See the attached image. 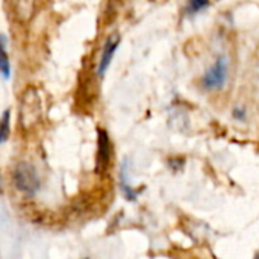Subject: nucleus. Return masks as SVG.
<instances>
[{
  "instance_id": "39448f33",
  "label": "nucleus",
  "mask_w": 259,
  "mask_h": 259,
  "mask_svg": "<svg viewBox=\"0 0 259 259\" xmlns=\"http://www.w3.org/2000/svg\"><path fill=\"white\" fill-rule=\"evenodd\" d=\"M120 41H121V39H120V35H118V33H112L111 36H108V39H106V42H105V46H103V50H102L100 62H99V65H97V74H99L100 77H103L105 73H106V70L109 68L111 62H112V58H114V55H115L118 46H120Z\"/></svg>"
},
{
  "instance_id": "0eeeda50",
  "label": "nucleus",
  "mask_w": 259,
  "mask_h": 259,
  "mask_svg": "<svg viewBox=\"0 0 259 259\" xmlns=\"http://www.w3.org/2000/svg\"><path fill=\"white\" fill-rule=\"evenodd\" d=\"M0 46H2V49H0V56H2L0 70H2L3 79L8 80L11 76V64H9V56H8V38L5 33L0 36Z\"/></svg>"
},
{
  "instance_id": "7ed1b4c3",
  "label": "nucleus",
  "mask_w": 259,
  "mask_h": 259,
  "mask_svg": "<svg viewBox=\"0 0 259 259\" xmlns=\"http://www.w3.org/2000/svg\"><path fill=\"white\" fill-rule=\"evenodd\" d=\"M228 68L229 61L225 55H220L215 62L208 68L202 77V87L208 91H220L226 87L228 82Z\"/></svg>"
},
{
  "instance_id": "6e6552de",
  "label": "nucleus",
  "mask_w": 259,
  "mask_h": 259,
  "mask_svg": "<svg viewBox=\"0 0 259 259\" xmlns=\"http://www.w3.org/2000/svg\"><path fill=\"white\" fill-rule=\"evenodd\" d=\"M208 6H209V0H188L184 12L187 15H196V14L202 12L203 9H206Z\"/></svg>"
},
{
  "instance_id": "20e7f679",
  "label": "nucleus",
  "mask_w": 259,
  "mask_h": 259,
  "mask_svg": "<svg viewBox=\"0 0 259 259\" xmlns=\"http://www.w3.org/2000/svg\"><path fill=\"white\" fill-rule=\"evenodd\" d=\"M112 159V146L106 131H97V159H96V173L105 175L109 170Z\"/></svg>"
},
{
  "instance_id": "9d476101",
  "label": "nucleus",
  "mask_w": 259,
  "mask_h": 259,
  "mask_svg": "<svg viewBox=\"0 0 259 259\" xmlns=\"http://www.w3.org/2000/svg\"><path fill=\"white\" fill-rule=\"evenodd\" d=\"M126 165V164H124ZM120 184H121V191H123V194L126 196V199L127 200H137V193L129 187V184L126 182V171H124V168H123V171H121V176H120Z\"/></svg>"
},
{
  "instance_id": "f8f14e48",
  "label": "nucleus",
  "mask_w": 259,
  "mask_h": 259,
  "mask_svg": "<svg viewBox=\"0 0 259 259\" xmlns=\"http://www.w3.org/2000/svg\"><path fill=\"white\" fill-rule=\"evenodd\" d=\"M256 258H258V259H259V252H258V253H256Z\"/></svg>"
},
{
  "instance_id": "423d86ee",
  "label": "nucleus",
  "mask_w": 259,
  "mask_h": 259,
  "mask_svg": "<svg viewBox=\"0 0 259 259\" xmlns=\"http://www.w3.org/2000/svg\"><path fill=\"white\" fill-rule=\"evenodd\" d=\"M35 12V0H14V14L21 23H27Z\"/></svg>"
},
{
  "instance_id": "f257e3e1",
  "label": "nucleus",
  "mask_w": 259,
  "mask_h": 259,
  "mask_svg": "<svg viewBox=\"0 0 259 259\" xmlns=\"http://www.w3.org/2000/svg\"><path fill=\"white\" fill-rule=\"evenodd\" d=\"M42 115V105L39 94L35 88H27L20 102V124L23 131L33 129Z\"/></svg>"
},
{
  "instance_id": "9b49d317",
  "label": "nucleus",
  "mask_w": 259,
  "mask_h": 259,
  "mask_svg": "<svg viewBox=\"0 0 259 259\" xmlns=\"http://www.w3.org/2000/svg\"><path fill=\"white\" fill-rule=\"evenodd\" d=\"M232 117L235 118V120H244L246 118V111H244V108H240V106H235L234 108V111H232Z\"/></svg>"
},
{
  "instance_id": "1a4fd4ad",
  "label": "nucleus",
  "mask_w": 259,
  "mask_h": 259,
  "mask_svg": "<svg viewBox=\"0 0 259 259\" xmlns=\"http://www.w3.org/2000/svg\"><path fill=\"white\" fill-rule=\"evenodd\" d=\"M9 120H11V109H5L2 117V126H0V143L5 144L9 137Z\"/></svg>"
},
{
  "instance_id": "f03ea898",
  "label": "nucleus",
  "mask_w": 259,
  "mask_h": 259,
  "mask_svg": "<svg viewBox=\"0 0 259 259\" xmlns=\"http://www.w3.org/2000/svg\"><path fill=\"white\" fill-rule=\"evenodd\" d=\"M12 184L17 191L27 197L36 196L41 187V181L36 168L30 162H18L12 171Z\"/></svg>"
}]
</instances>
